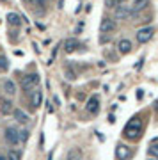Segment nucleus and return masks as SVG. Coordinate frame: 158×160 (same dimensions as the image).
I'll use <instances>...</instances> for the list:
<instances>
[{"mask_svg": "<svg viewBox=\"0 0 158 160\" xmlns=\"http://www.w3.org/2000/svg\"><path fill=\"white\" fill-rule=\"evenodd\" d=\"M4 137H6V141L11 144V146H16V144L22 142V141H20V130H18V128H14V126L6 128V132H4Z\"/></svg>", "mask_w": 158, "mask_h": 160, "instance_id": "obj_3", "label": "nucleus"}, {"mask_svg": "<svg viewBox=\"0 0 158 160\" xmlns=\"http://www.w3.org/2000/svg\"><path fill=\"white\" fill-rule=\"evenodd\" d=\"M85 110L89 112V114L96 116L98 110H100V96L98 94H92V96L87 100V103H85Z\"/></svg>", "mask_w": 158, "mask_h": 160, "instance_id": "obj_6", "label": "nucleus"}, {"mask_svg": "<svg viewBox=\"0 0 158 160\" xmlns=\"http://www.w3.org/2000/svg\"><path fill=\"white\" fill-rule=\"evenodd\" d=\"M155 110H156V112H158V102L155 103Z\"/></svg>", "mask_w": 158, "mask_h": 160, "instance_id": "obj_27", "label": "nucleus"}, {"mask_svg": "<svg viewBox=\"0 0 158 160\" xmlns=\"http://www.w3.org/2000/svg\"><path fill=\"white\" fill-rule=\"evenodd\" d=\"M53 102L57 103V107H59V105H61V100H59V98H57V96H53Z\"/></svg>", "mask_w": 158, "mask_h": 160, "instance_id": "obj_25", "label": "nucleus"}, {"mask_svg": "<svg viewBox=\"0 0 158 160\" xmlns=\"http://www.w3.org/2000/svg\"><path fill=\"white\" fill-rule=\"evenodd\" d=\"M41 103H43V92L41 89H32L30 91V105H32V109H39Z\"/></svg>", "mask_w": 158, "mask_h": 160, "instance_id": "obj_9", "label": "nucleus"}, {"mask_svg": "<svg viewBox=\"0 0 158 160\" xmlns=\"http://www.w3.org/2000/svg\"><path fill=\"white\" fill-rule=\"evenodd\" d=\"M0 160H7V157H6V155H2V153H0Z\"/></svg>", "mask_w": 158, "mask_h": 160, "instance_id": "obj_26", "label": "nucleus"}, {"mask_svg": "<svg viewBox=\"0 0 158 160\" xmlns=\"http://www.w3.org/2000/svg\"><path fill=\"white\" fill-rule=\"evenodd\" d=\"M2 91H4V94H7V96H14V94H16V84H14L12 80L6 78L2 82Z\"/></svg>", "mask_w": 158, "mask_h": 160, "instance_id": "obj_11", "label": "nucleus"}, {"mask_svg": "<svg viewBox=\"0 0 158 160\" xmlns=\"http://www.w3.org/2000/svg\"><path fill=\"white\" fill-rule=\"evenodd\" d=\"M149 6V0H135L133 2V6H131V9H133V12H139V11H142L144 7H147Z\"/></svg>", "mask_w": 158, "mask_h": 160, "instance_id": "obj_16", "label": "nucleus"}, {"mask_svg": "<svg viewBox=\"0 0 158 160\" xmlns=\"http://www.w3.org/2000/svg\"><path fill=\"white\" fill-rule=\"evenodd\" d=\"M7 23H9V25H11V27H20V25H22V18L18 16L16 12H9V14H7Z\"/></svg>", "mask_w": 158, "mask_h": 160, "instance_id": "obj_15", "label": "nucleus"}, {"mask_svg": "<svg viewBox=\"0 0 158 160\" xmlns=\"http://www.w3.org/2000/svg\"><path fill=\"white\" fill-rule=\"evenodd\" d=\"M153 36H155V27H144V29H139L137 30V41L144 45L147 41L153 39Z\"/></svg>", "mask_w": 158, "mask_h": 160, "instance_id": "obj_4", "label": "nucleus"}, {"mask_svg": "<svg viewBox=\"0 0 158 160\" xmlns=\"http://www.w3.org/2000/svg\"><path fill=\"white\" fill-rule=\"evenodd\" d=\"M39 82H41V78H39V75L37 73H28V75H25L22 78V87H23V91H32V89H36V87L39 86Z\"/></svg>", "mask_w": 158, "mask_h": 160, "instance_id": "obj_2", "label": "nucleus"}, {"mask_svg": "<svg viewBox=\"0 0 158 160\" xmlns=\"http://www.w3.org/2000/svg\"><path fill=\"white\" fill-rule=\"evenodd\" d=\"M147 153L151 155L153 158H158V142H151L147 148Z\"/></svg>", "mask_w": 158, "mask_h": 160, "instance_id": "obj_17", "label": "nucleus"}, {"mask_svg": "<svg viewBox=\"0 0 158 160\" xmlns=\"http://www.w3.org/2000/svg\"><path fill=\"white\" fill-rule=\"evenodd\" d=\"M68 160H82V157H80L77 151H69V153H68Z\"/></svg>", "mask_w": 158, "mask_h": 160, "instance_id": "obj_23", "label": "nucleus"}, {"mask_svg": "<svg viewBox=\"0 0 158 160\" xmlns=\"http://www.w3.org/2000/svg\"><path fill=\"white\" fill-rule=\"evenodd\" d=\"M66 78H68V80H75V78H77V73L68 68V69H66Z\"/></svg>", "mask_w": 158, "mask_h": 160, "instance_id": "obj_24", "label": "nucleus"}, {"mask_svg": "<svg viewBox=\"0 0 158 160\" xmlns=\"http://www.w3.org/2000/svg\"><path fill=\"white\" fill-rule=\"evenodd\" d=\"M12 114H14V119H16L18 123H22V125H27L28 121H30V118H28L22 109H14L12 110Z\"/></svg>", "mask_w": 158, "mask_h": 160, "instance_id": "obj_14", "label": "nucleus"}, {"mask_svg": "<svg viewBox=\"0 0 158 160\" xmlns=\"http://www.w3.org/2000/svg\"><path fill=\"white\" fill-rule=\"evenodd\" d=\"M116 158L117 160H128L130 158V148L126 144H117L116 146Z\"/></svg>", "mask_w": 158, "mask_h": 160, "instance_id": "obj_10", "label": "nucleus"}, {"mask_svg": "<svg viewBox=\"0 0 158 160\" xmlns=\"http://www.w3.org/2000/svg\"><path fill=\"white\" fill-rule=\"evenodd\" d=\"M131 48H133V45H131V41L130 39H121L117 43V50H119V53H130L131 52Z\"/></svg>", "mask_w": 158, "mask_h": 160, "instance_id": "obj_13", "label": "nucleus"}, {"mask_svg": "<svg viewBox=\"0 0 158 160\" xmlns=\"http://www.w3.org/2000/svg\"><path fill=\"white\" fill-rule=\"evenodd\" d=\"M9 69V61L6 55H0V71H7Z\"/></svg>", "mask_w": 158, "mask_h": 160, "instance_id": "obj_19", "label": "nucleus"}, {"mask_svg": "<svg viewBox=\"0 0 158 160\" xmlns=\"http://www.w3.org/2000/svg\"><path fill=\"white\" fill-rule=\"evenodd\" d=\"M28 4L34 7H45L46 6V0H28Z\"/></svg>", "mask_w": 158, "mask_h": 160, "instance_id": "obj_21", "label": "nucleus"}, {"mask_svg": "<svg viewBox=\"0 0 158 160\" xmlns=\"http://www.w3.org/2000/svg\"><path fill=\"white\" fill-rule=\"evenodd\" d=\"M27 139H28V130H27V128L20 130V141H22V142H25Z\"/></svg>", "mask_w": 158, "mask_h": 160, "instance_id": "obj_22", "label": "nucleus"}, {"mask_svg": "<svg viewBox=\"0 0 158 160\" xmlns=\"http://www.w3.org/2000/svg\"><path fill=\"white\" fill-rule=\"evenodd\" d=\"M147 160H158V158H147Z\"/></svg>", "mask_w": 158, "mask_h": 160, "instance_id": "obj_28", "label": "nucleus"}, {"mask_svg": "<svg viewBox=\"0 0 158 160\" xmlns=\"http://www.w3.org/2000/svg\"><path fill=\"white\" fill-rule=\"evenodd\" d=\"M20 157H22V153H20V151L11 149V151H9V155H7V160H20Z\"/></svg>", "mask_w": 158, "mask_h": 160, "instance_id": "obj_20", "label": "nucleus"}, {"mask_svg": "<svg viewBox=\"0 0 158 160\" xmlns=\"http://www.w3.org/2000/svg\"><path fill=\"white\" fill-rule=\"evenodd\" d=\"M116 29H117V23H116L114 18H103L101 23H100V32L101 34H110Z\"/></svg>", "mask_w": 158, "mask_h": 160, "instance_id": "obj_5", "label": "nucleus"}, {"mask_svg": "<svg viewBox=\"0 0 158 160\" xmlns=\"http://www.w3.org/2000/svg\"><path fill=\"white\" fill-rule=\"evenodd\" d=\"M128 0H105V4H107V7H117V6H123V4H126Z\"/></svg>", "mask_w": 158, "mask_h": 160, "instance_id": "obj_18", "label": "nucleus"}, {"mask_svg": "<svg viewBox=\"0 0 158 160\" xmlns=\"http://www.w3.org/2000/svg\"><path fill=\"white\" fill-rule=\"evenodd\" d=\"M141 133H142V119L139 116H133V118L126 123V126H124L123 135L126 139H130V141H139V139H141Z\"/></svg>", "mask_w": 158, "mask_h": 160, "instance_id": "obj_1", "label": "nucleus"}, {"mask_svg": "<svg viewBox=\"0 0 158 160\" xmlns=\"http://www.w3.org/2000/svg\"><path fill=\"white\" fill-rule=\"evenodd\" d=\"M80 48H82V43L77 38H68V39L64 41V52L66 53H73V52L80 50Z\"/></svg>", "mask_w": 158, "mask_h": 160, "instance_id": "obj_8", "label": "nucleus"}, {"mask_svg": "<svg viewBox=\"0 0 158 160\" xmlns=\"http://www.w3.org/2000/svg\"><path fill=\"white\" fill-rule=\"evenodd\" d=\"M131 16H135V12L131 9V6H117L116 7V18H121V20H130Z\"/></svg>", "mask_w": 158, "mask_h": 160, "instance_id": "obj_7", "label": "nucleus"}, {"mask_svg": "<svg viewBox=\"0 0 158 160\" xmlns=\"http://www.w3.org/2000/svg\"><path fill=\"white\" fill-rule=\"evenodd\" d=\"M0 110H2V114L7 116V114H11L12 110V102L11 100H7V98H0Z\"/></svg>", "mask_w": 158, "mask_h": 160, "instance_id": "obj_12", "label": "nucleus"}]
</instances>
